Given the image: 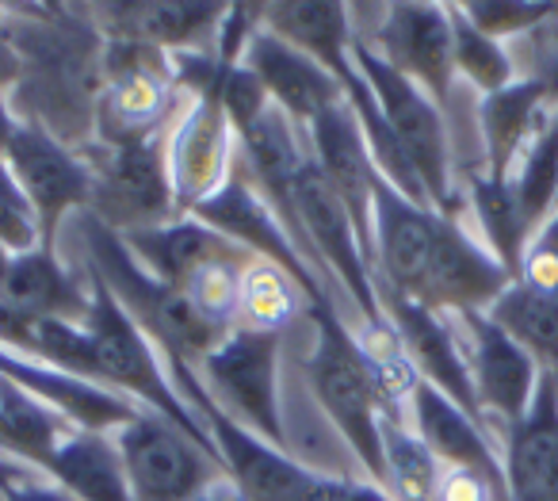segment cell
I'll return each instance as SVG.
<instances>
[{
	"mask_svg": "<svg viewBox=\"0 0 558 501\" xmlns=\"http://www.w3.org/2000/svg\"><path fill=\"white\" fill-rule=\"evenodd\" d=\"M77 234L85 246V264L108 284V291L119 299V307L134 318L142 333L157 345L165 363L180 360L199 368V360L226 337L210 322H203L199 310L184 299V291L161 284L154 272L138 264V257L126 249L123 234L104 226L88 211L77 215Z\"/></svg>",
	"mask_w": 558,
	"mask_h": 501,
	"instance_id": "obj_1",
	"label": "cell"
},
{
	"mask_svg": "<svg viewBox=\"0 0 558 501\" xmlns=\"http://www.w3.org/2000/svg\"><path fill=\"white\" fill-rule=\"evenodd\" d=\"M306 314L314 318V353L306 360L314 402L329 417L349 452L356 455L364 478L383 486V398L375 386L367 360L360 353L356 333L344 325L333 302H318Z\"/></svg>",
	"mask_w": 558,
	"mask_h": 501,
	"instance_id": "obj_2",
	"label": "cell"
},
{
	"mask_svg": "<svg viewBox=\"0 0 558 501\" xmlns=\"http://www.w3.org/2000/svg\"><path fill=\"white\" fill-rule=\"evenodd\" d=\"M85 276H88V295H93L85 333H88V341H93V360H96V379H100V386L126 394V398H134L138 406L161 414L165 421H172L184 437H192L203 452H210L218 460L215 440L203 432V425L195 421V414L177 394L169 371H165V356L157 353V345L134 325V318L119 307V299L108 291V284H104L93 269H85Z\"/></svg>",
	"mask_w": 558,
	"mask_h": 501,
	"instance_id": "obj_3",
	"label": "cell"
},
{
	"mask_svg": "<svg viewBox=\"0 0 558 501\" xmlns=\"http://www.w3.org/2000/svg\"><path fill=\"white\" fill-rule=\"evenodd\" d=\"M172 386L184 398V406L195 414V421L203 425L215 452L222 460L230 482L238 486V493L245 501H322L329 490V478L322 470L299 463L291 452H279L276 444H268L264 437H256L248 425H241L238 417H230L215 402V394L203 386L199 371L192 363H165Z\"/></svg>",
	"mask_w": 558,
	"mask_h": 501,
	"instance_id": "obj_4",
	"label": "cell"
},
{
	"mask_svg": "<svg viewBox=\"0 0 558 501\" xmlns=\"http://www.w3.org/2000/svg\"><path fill=\"white\" fill-rule=\"evenodd\" d=\"M352 58H356L360 73L372 85L379 111L387 119L390 134H395L398 150L405 154L410 169L417 172L421 188H425L428 203H433L440 215L459 218L463 207V195L456 188V169H451V142H448V123H444V111L433 104V96L421 93L410 77H402L398 70H390L372 47L352 35Z\"/></svg>",
	"mask_w": 558,
	"mask_h": 501,
	"instance_id": "obj_5",
	"label": "cell"
},
{
	"mask_svg": "<svg viewBox=\"0 0 558 501\" xmlns=\"http://www.w3.org/2000/svg\"><path fill=\"white\" fill-rule=\"evenodd\" d=\"M180 119V85L169 55L134 43H104V88L96 96L93 139L138 146L161 139Z\"/></svg>",
	"mask_w": 558,
	"mask_h": 501,
	"instance_id": "obj_6",
	"label": "cell"
},
{
	"mask_svg": "<svg viewBox=\"0 0 558 501\" xmlns=\"http://www.w3.org/2000/svg\"><path fill=\"white\" fill-rule=\"evenodd\" d=\"M77 154L93 172L88 215L100 218L116 234L180 218L169 177V134L138 142V146H104L93 139Z\"/></svg>",
	"mask_w": 558,
	"mask_h": 501,
	"instance_id": "obj_7",
	"label": "cell"
},
{
	"mask_svg": "<svg viewBox=\"0 0 558 501\" xmlns=\"http://www.w3.org/2000/svg\"><path fill=\"white\" fill-rule=\"evenodd\" d=\"M195 371L226 414L248 425L279 452H291L283 414H279V333L233 325Z\"/></svg>",
	"mask_w": 558,
	"mask_h": 501,
	"instance_id": "obj_8",
	"label": "cell"
},
{
	"mask_svg": "<svg viewBox=\"0 0 558 501\" xmlns=\"http://www.w3.org/2000/svg\"><path fill=\"white\" fill-rule=\"evenodd\" d=\"M111 437L123 455L134 501H203L210 490L230 482L215 455L154 409H142Z\"/></svg>",
	"mask_w": 558,
	"mask_h": 501,
	"instance_id": "obj_9",
	"label": "cell"
},
{
	"mask_svg": "<svg viewBox=\"0 0 558 501\" xmlns=\"http://www.w3.org/2000/svg\"><path fill=\"white\" fill-rule=\"evenodd\" d=\"M291 203H295V218H299V226H303L306 253H311L314 269L318 272L329 269L341 279V287L360 307L364 322L387 318V310H383V302H379V291H375V261L367 257L352 215L344 211V203L337 200L329 180L322 177L314 154H311V162L303 165V172H299L295 188H291Z\"/></svg>",
	"mask_w": 558,
	"mask_h": 501,
	"instance_id": "obj_10",
	"label": "cell"
},
{
	"mask_svg": "<svg viewBox=\"0 0 558 501\" xmlns=\"http://www.w3.org/2000/svg\"><path fill=\"white\" fill-rule=\"evenodd\" d=\"M199 223H207L215 234H222L226 241L241 246L245 253H253L256 261H271L279 269L288 272L303 295L311 299V307L326 302V291H322V279H318V269L303 257V249L291 241L288 226L279 223V215L271 211V203L264 200V192L256 188L253 172L245 169L241 162V150H238V162H233L230 177L226 184L218 188L215 195L199 203L192 211Z\"/></svg>",
	"mask_w": 558,
	"mask_h": 501,
	"instance_id": "obj_11",
	"label": "cell"
},
{
	"mask_svg": "<svg viewBox=\"0 0 558 501\" xmlns=\"http://www.w3.org/2000/svg\"><path fill=\"white\" fill-rule=\"evenodd\" d=\"M379 24L372 32H352L364 47H372L390 70L410 77L421 93L433 96L440 111H448L456 88V50H451V9L448 4H417L398 0L383 4Z\"/></svg>",
	"mask_w": 558,
	"mask_h": 501,
	"instance_id": "obj_12",
	"label": "cell"
},
{
	"mask_svg": "<svg viewBox=\"0 0 558 501\" xmlns=\"http://www.w3.org/2000/svg\"><path fill=\"white\" fill-rule=\"evenodd\" d=\"M4 162L24 188L27 203L35 207L43 241L54 246L58 223L65 215L88 211V200H93V172H88L85 157L65 146L54 131H47L39 119L20 116V131L4 150Z\"/></svg>",
	"mask_w": 558,
	"mask_h": 501,
	"instance_id": "obj_13",
	"label": "cell"
},
{
	"mask_svg": "<svg viewBox=\"0 0 558 501\" xmlns=\"http://www.w3.org/2000/svg\"><path fill=\"white\" fill-rule=\"evenodd\" d=\"M459 337L466 348V363H471L474 394H478L482 417L489 429H501V440L520 417L527 414L539 386V360L527 353L524 345L509 337L486 310L474 314H456Z\"/></svg>",
	"mask_w": 558,
	"mask_h": 501,
	"instance_id": "obj_14",
	"label": "cell"
},
{
	"mask_svg": "<svg viewBox=\"0 0 558 501\" xmlns=\"http://www.w3.org/2000/svg\"><path fill=\"white\" fill-rule=\"evenodd\" d=\"M375 291H379L383 310H387L390 325H395L398 337H402L417 375L425 379V383H433L440 394H448L459 409H466V414L494 437V429H489L486 417H482L478 394H474L471 363H466V348H463V337H459L456 318L417 307V302L402 299V295L387 291V287H375Z\"/></svg>",
	"mask_w": 558,
	"mask_h": 501,
	"instance_id": "obj_15",
	"label": "cell"
},
{
	"mask_svg": "<svg viewBox=\"0 0 558 501\" xmlns=\"http://www.w3.org/2000/svg\"><path fill=\"white\" fill-rule=\"evenodd\" d=\"M238 162V134L215 96H192L169 131V177L180 215H192L226 184Z\"/></svg>",
	"mask_w": 558,
	"mask_h": 501,
	"instance_id": "obj_16",
	"label": "cell"
},
{
	"mask_svg": "<svg viewBox=\"0 0 558 501\" xmlns=\"http://www.w3.org/2000/svg\"><path fill=\"white\" fill-rule=\"evenodd\" d=\"M88 16L100 27L104 43H134L161 55H187V50H215L226 4L119 0V4H88Z\"/></svg>",
	"mask_w": 558,
	"mask_h": 501,
	"instance_id": "obj_17",
	"label": "cell"
},
{
	"mask_svg": "<svg viewBox=\"0 0 558 501\" xmlns=\"http://www.w3.org/2000/svg\"><path fill=\"white\" fill-rule=\"evenodd\" d=\"M241 65L260 81L268 100L276 104L291 123L303 127V131L314 123V119H322L326 111H333L344 104L341 81H337L318 58L291 47L288 39H279V35L268 32V27L256 32V39L248 43Z\"/></svg>",
	"mask_w": 558,
	"mask_h": 501,
	"instance_id": "obj_18",
	"label": "cell"
},
{
	"mask_svg": "<svg viewBox=\"0 0 558 501\" xmlns=\"http://www.w3.org/2000/svg\"><path fill=\"white\" fill-rule=\"evenodd\" d=\"M306 139H311V154L318 162L322 177L329 180L337 200L344 203V211L356 223L367 257L375 261V184H379L383 172L375 169V157L367 150L364 131H360L352 108L341 104V108L314 119L306 127Z\"/></svg>",
	"mask_w": 558,
	"mask_h": 501,
	"instance_id": "obj_19",
	"label": "cell"
},
{
	"mask_svg": "<svg viewBox=\"0 0 558 501\" xmlns=\"http://www.w3.org/2000/svg\"><path fill=\"white\" fill-rule=\"evenodd\" d=\"M509 501H558V375L543 371L527 414L501 440Z\"/></svg>",
	"mask_w": 558,
	"mask_h": 501,
	"instance_id": "obj_20",
	"label": "cell"
},
{
	"mask_svg": "<svg viewBox=\"0 0 558 501\" xmlns=\"http://www.w3.org/2000/svg\"><path fill=\"white\" fill-rule=\"evenodd\" d=\"M0 375L9 379V383L24 386L35 398H43L47 406H54L58 414H65L85 432H119L146 409L134 398H126V394L77 379L70 371H58L43 360H32V356H20L4 345H0Z\"/></svg>",
	"mask_w": 558,
	"mask_h": 501,
	"instance_id": "obj_21",
	"label": "cell"
},
{
	"mask_svg": "<svg viewBox=\"0 0 558 501\" xmlns=\"http://www.w3.org/2000/svg\"><path fill=\"white\" fill-rule=\"evenodd\" d=\"M410 425L428 444V452L440 460L444 470H478V475L489 478V482L497 486V493L509 501L501 444H497L466 409H459L448 394H440L433 383H425V379H421L410 398Z\"/></svg>",
	"mask_w": 558,
	"mask_h": 501,
	"instance_id": "obj_22",
	"label": "cell"
},
{
	"mask_svg": "<svg viewBox=\"0 0 558 501\" xmlns=\"http://www.w3.org/2000/svg\"><path fill=\"white\" fill-rule=\"evenodd\" d=\"M0 299L16 307L20 314L35 322H73L85 325L93 295H88V276L73 272L58 261L54 246H35L27 253H12L4 279H0Z\"/></svg>",
	"mask_w": 558,
	"mask_h": 501,
	"instance_id": "obj_23",
	"label": "cell"
},
{
	"mask_svg": "<svg viewBox=\"0 0 558 501\" xmlns=\"http://www.w3.org/2000/svg\"><path fill=\"white\" fill-rule=\"evenodd\" d=\"M43 475L77 501H134L131 478L111 432L73 429L47 455Z\"/></svg>",
	"mask_w": 558,
	"mask_h": 501,
	"instance_id": "obj_24",
	"label": "cell"
},
{
	"mask_svg": "<svg viewBox=\"0 0 558 501\" xmlns=\"http://www.w3.org/2000/svg\"><path fill=\"white\" fill-rule=\"evenodd\" d=\"M550 111V100L535 81L520 77L509 88L494 96H478V127H482V150L486 162L482 172L494 180H509L517 157L532 142L535 127Z\"/></svg>",
	"mask_w": 558,
	"mask_h": 501,
	"instance_id": "obj_25",
	"label": "cell"
},
{
	"mask_svg": "<svg viewBox=\"0 0 558 501\" xmlns=\"http://www.w3.org/2000/svg\"><path fill=\"white\" fill-rule=\"evenodd\" d=\"M123 241H126V249L138 257L142 269L154 272L161 284L177 287V291L187 284V276H192L203 261H210L218 249L230 246L222 234H215L195 215H180V218H172V223L131 230V234H123Z\"/></svg>",
	"mask_w": 558,
	"mask_h": 501,
	"instance_id": "obj_26",
	"label": "cell"
},
{
	"mask_svg": "<svg viewBox=\"0 0 558 501\" xmlns=\"http://www.w3.org/2000/svg\"><path fill=\"white\" fill-rule=\"evenodd\" d=\"M463 203L474 211L482 230V246L501 261V269L509 272L512 279L520 276V264H524V253L532 246V226L524 223L517 207V195H512L509 180H494L482 169L466 172L463 184Z\"/></svg>",
	"mask_w": 558,
	"mask_h": 501,
	"instance_id": "obj_27",
	"label": "cell"
},
{
	"mask_svg": "<svg viewBox=\"0 0 558 501\" xmlns=\"http://www.w3.org/2000/svg\"><path fill=\"white\" fill-rule=\"evenodd\" d=\"M517 345L539 360L543 371L558 375V287H539L527 279H512L494 307L486 310Z\"/></svg>",
	"mask_w": 558,
	"mask_h": 501,
	"instance_id": "obj_28",
	"label": "cell"
},
{
	"mask_svg": "<svg viewBox=\"0 0 558 501\" xmlns=\"http://www.w3.org/2000/svg\"><path fill=\"white\" fill-rule=\"evenodd\" d=\"M509 184L524 223L539 234V226L558 211V108H550L535 127L532 142L512 165Z\"/></svg>",
	"mask_w": 558,
	"mask_h": 501,
	"instance_id": "obj_29",
	"label": "cell"
},
{
	"mask_svg": "<svg viewBox=\"0 0 558 501\" xmlns=\"http://www.w3.org/2000/svg\"><path fill=\"white\" fill-rule=\"evenodd\" d=\"M303 310H311V299L303 287L271 261H253L241 276V299H238V325L260 333L288 330Z\"/></svg>",
	"mask_w": 558,
	"mask_h": 501,
	"instance_id": "obj_30",
	"label": "cell"
},
{
	"mask_svg": "<svg viewBox=\"0 0 558 501\" xmlns=\"http://www.w3.org/2000/svg\"><path fill=\"white\" fill-rule=\"evenodd\" d=\"M440 460L428 452L425 440L410 421L383 417V486L395 501H433L440 486Z\"/></svg>",
	"mask_w": 558,
	"mask_h": 501,
	"instance_id": "obj_31",
	"label": "cell"
},
{
	"mask_svg": "<svg viewBox=\"0 0 558 501\" xmlns=\"http://www.w3.org/2000/svg\"><path fill=\"white\" fill-rule=\"evenodd\" d=\"M451 9V50H456V77H463L466 85L478 96H494L501 88H509L517 77V62H512V50L505 43L482 35L471 20L459 12V4Z\"/></svg>",
	"mask_w": 558,
	"mask_h": 501,
	"instance_id": "obj_32",
	"label": "cell"
},
{
	"mask_svg": "<svg viewBox=\"0 0 558 501\" xmlns=\"http://www.w3.org/2000/svg\"><path fill=\"white\" fill-rule=\"evenodd\" d=\"M466 20L478 27L482 35L497 43H517L543 27L547 20L558 16V4H543V0H474V4H459Z\"/></svg>",
	"mask_w": 558,
	"mask_h": 501,
	"instance_id": "obj_33",
	"label": "cell"
},
{
	"mask_svg": "<svg viewBox=\"0 0 558 501\" xmlns=\"http://www.w3.org/2000/svg\"><path fill=\"white\" fill-rule=\"evenodd\" d=\"M0 246L9 253H27V249L43 246V226L35 218V207L27 203L24 188L12 177L4 157H0Z\"/></svg>",
	"mask_w": 558,
	"mask_h": 501,
	"instance_id": "obj_34",
	"label": "cell"
},
{
	"mask_svg": "<svg viewBox=\"0 0 558 501\" xmlns=\"http://www.w3.org/2000/svg\"><path fill=\"white\" fill-rule=\"evenodd\" d=\"M512 62H517V77H527L547 93L550 108H558V16L535 27L532 35L509 43Z\"/></svg>",
	"mask_w": 558,
	"mask_h": 501,
	"instance_id": "obj_35",
	"label": "cell"
},
{
	"mask_svg": "<svg viewBox=\"0 0 558 501\" xmlns=\"http://www.w3.org/2000/svg\"><path fill=\"white\" fill-rule=\"evenodd\" d=\"M433 501H505V498L478 470H444Z\"/></svg>",
	"mask_w": 558,
	"mask_h": 501,
	"instance_id": "obj_36",
	"label": "cell"
},
{
	"mask_svg": "<svg viewBox=\"0 0 558 501\" xmlns=\"http://www.w3.org/2000/svg\"><path fill=\"white\" fill-rule=\"evenodd\" d=\"M322 501H395L387 486L372 482V478H329V490Z\"/></svg>",
	"mask_w": 558,
	"mask_h": 501,
	"instance_id": "obj_37",
	"label": "cell"
},
{
	"mask_svg": "<svg viewBox=\"0 0 558 501\" xmlns=\"http://www.w3.org/2000/svg\"><path fill=\"white\" fill-rule=\"evenodd\" d=\"M4 501H77L73 493H65L58 482H50V478H32V482H20L12 486V490L0 493Z\"/></svg>",
	"mask_w": 558,
	"mask_h": 501,
	"instance_id": "obj_38",
	"label": "cell"
},
{
	"mask_svg": "<svg viewBox=\"0 0 558 501\" xmlns=\"http://www.w3.org/2000/svg\"><path fill=\"white\" fill-rule=\"evenodd\" d=\"M20 77H24V62H20L16 47H12L9 27L0 20V93H9L12 85H20Z\"/></svg>",
	"mask_w": 558,
	"mask_h": 501,
	"instance_id": "obj_39",
	"label": "cell"
},
{
	"mask_svg": "<svg viewBox=\"0 0 558 501\" xmlns=\"http://www.w3.org/2000/svg\"><path fill=\"white\" fill-rule=\"evenodd\" d=\"M32 478H47V475H43V470H35V467H27V463L12 460V455L0 452V493L12 490V486H20V482H32Z\"/></svg>",
	"mask_w": 558,
	"mask_h": 501,
	"instance_id": "obj_40",
	"label": "cell"
},
{
	"mask_svg": "<svg viewBox=\"0 0 558 501\" xmlns=\"http://www.w3.org/2000/svg\"><path fill=\"white\" fill-rule=\"evenodd\" d=\"M532 253H543V257H550V261H558V211L547 218V223L539 226V234L532 238Z\"/></svg>",
	"mask_w": 558,
	"mask_h": 501,
	"instance_id": "obj_41",
	"label": "cell"
},
{
	"mask_svg": "<svg viewBox=\"0 0 558 501\" xmlns=\"http://www.w3.org/2000/svg\"><path fill=\"white\" fill-rule=\"evenodd\" d=\"M20 131V116L12 111L9 104V93H0V157H4V150H9V142L16 139Z\"/></svg>",
	"mask_w": 558,
	"mask_h": 501,
	"instance_id": "obj_42",
	"label": "cell"
},
{
	"mask_svg": "<svg viewBox=\"0 0 558 501\" xmlns=\"http://www.w3.org/2000/svg\"><path fill=\"white\" fill-rule=\"evenodd\" d=\"M9 249H4V246H0V279H4V269H9Z\"/></svg>",
	"mask_w": 558,
	"mask_h": 501,
	"instance_id": "obj_43",
	"label": "cell"
}]
</instances>
